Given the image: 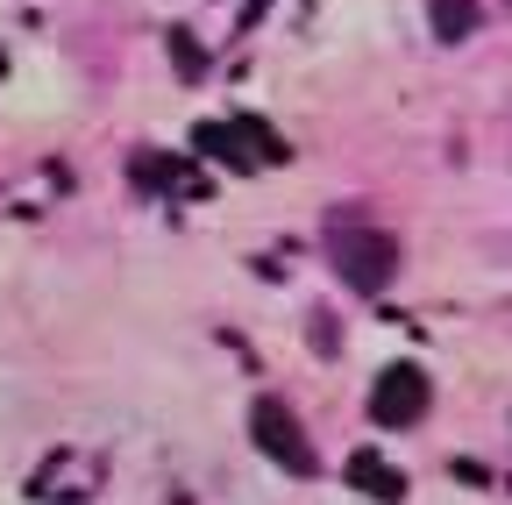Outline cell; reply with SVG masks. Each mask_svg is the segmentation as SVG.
<instances>
[{
  "mask_svg": "<svg viewBox=\"0 0 512 505\" xmlns=\"http://www.w3.org/2000/svg\"><path fill=\"white\" fill-rule=\"evenodd\" d=\"M249 441H256V449H264L278 470L313 477V441H306V427L292 420L285 399H256V406H249Z\"/></svg>",
  "mask_w": 512,
  "mask_h": 505,
  "instance_id": "1",
  "label": "cell"
},
{
  "mask_svg": "<svg viewBox=\"0 0 512 505\" xmlns=\"http://www.w3.org/2000/svg\"><path fill=\"white\" fill-rule=\"evenodd\" d=\"M335 271L356 292H384L392 271H399V249H392V235H377V228H342L335 235Z\"/></svg>",
  "mask_w": 512,
  "mask_h": 505,
  "instance_id": "2",
  "label": "cell"
},
{
  "mask_svg": "<svg viewBox=\"0 0 512 505\" xmlns=\"http://www.w3.org/2000/svg\"><path fill=\"white\" fill-rule=\"evenodd\" d=\"M420 413H427V370L420 363H392L370 385V420L377 427H413Z\"/></svg>",
  "mask_w": 512,
  "mask_h": 505,
  "instance_id": "3",
  "label": "cell"
},
{
  "mask_svg": "<svg viewBox=\"0 0 512 505\" xmlns=\"http://www.w3.org/2000/svg\"><path fill=\"white\" fill-rule=\"evenodd\" d=\"M477 22H484L477 0H434V36H441V43H463Z\"/></svg>",
  "mask_w": 512,
  "mask_h": 505,
  "instance_id": "4",
  "label": "cell"
},
{
  "mask_svg": "<svg viewBox=\"0 0 512 505\" xmlns=\"http://www.w3.org/2000/svg\"><path fill=\"white\" fill-rule=\"evenodd\" d=\"M349 477H356V491H370V498H399L392 463H377V456H356V463H349Z\"/></svg>",
  "mask_w": 512,
  "mask_h": 505,
  "instance_id": "5",
  "label": "cell"
}]
</instances>
